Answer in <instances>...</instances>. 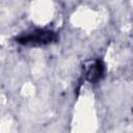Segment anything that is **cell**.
I'll use <instances>...</instances> for the list:
<instances>
[{
  "label": "cell",
  "instance_id": "cell-1",
  "mask_svg": "<svg viewBox=\"0 0 133 133\" xmlns=\"http://www.w3.org/2000/svg\"><path fill=\"white\" fill-rule=\"evenodd\" d=\"M57 39V34L50 29H34L25 34L19 35L16 41L22 45L44 46L54 43Z\"/></svg>",
  "mask_w": 133,
  "mask_h": 133
},
{
  "label": "cell",
  "instance_id": "cell-2",
  "mask_svg": "<svg viewBox=\"0 0 133 133\" xmlns=\"http://www.w3.org/2000/svg\"><path fill=\"white\" fill-rule=\"evenodd\" d=\"M103 74H104V65L100 59L91 61L85 68V77L91 83L98 82L103 77Z\"/></svg>",
  "mask_w": 133,
  "mask_h": 133
}]
</instances>
